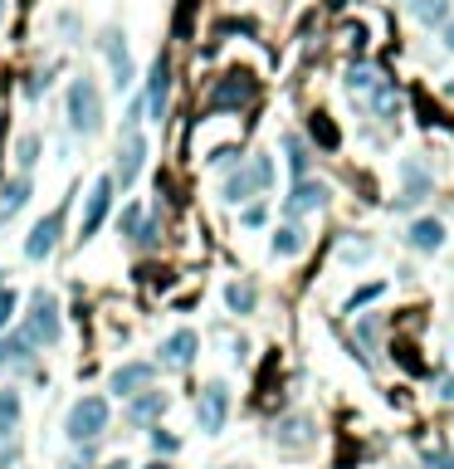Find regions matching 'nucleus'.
I'll use <instances>...</instances> for the list:
<instances>
[{
  "instance_id": "nucleus-1",
  "label": "nucleus",
  "mask_w": 454,
  "mask_h": 469,
  "mask_svg": "<svg viewBox=\"0 0 454 469\" xmlns=\"http://www.w3.org/2000/svg\"><path fill=\"white\" fill-rule=\"evenodd\" d=\"M108 421H112V410H108L103 396H79L64 416V435L74 440V445H93V440H103Z\"/></svg>"
},
{
  "instance_id": "nucleus-2",
  "label": "nucleus",
  "mask_w": 454,
  "mask_h": 469,
  "mask_svg": "<svg viewBox=\"0 0 454 469\" xmlns=\"http://www.w3.org/2000/svg\"><path fill=\"white\" fill-rule=\"evenodd\" d=\"M64 108H69V127H74L79 137H93L98 127H103V98H98V83H93L89 74L69 83Z\"/></svg>"
},
{
  "instance_id": "nucleus-3",
  "label": "nucleus",
  "mask_w": 454,
  "mask_h": 469,
  "mask_svg": "<svg viewBox=\"0 0 454 469\" xmlns=\"http://www.w3.org/2000/svg\"><path fill=\"white\" fill-rule=\"evenodd\" d=\"M25 337H30L35 347H54L64 333V318H59V298H54L49 289H35L30 293V313H25Z\"/></svg>"
},
{
  "instance_id": "nucleus-4",
  "label": "nucleus",
  "mask_w": 454,
  "mask_h": 469,
  "mask_svg": "<svg viewBox=\"0 0 454 469\" xmlns=\"http://www.w3.org/2000/svg\"><path fill=\"white\" fill-rule=\"evenodd\" d=\"M254 93H259L254 74L235 69V74H225L216 89H210V108H216V112H239V108H249V103H254Z\"/></svg>"
},
{
  "instance_id": "nucleus-5",
  "label": "nucleus",
  "mask_w": 454,
  "mask_h": 469,
  "mask_svg": "<svg viewBox=\"0 0 454 469\" xmlns=\"http://www.w3.org/2000/svg\"><path fill=\"white\" fill-rule=\"evenodd\" d=\"M195 421H201L206 435H220L225 431V421H230V387H225V381L201 387V396H195Z\"/></svg>"
},
{
  "instance_id": "nucleus-6",
  "label": "nucleus",
  "mask_w": 454,
  "mask_h": 469,
  "mask_svg": "<svg viewBox=\"0 0 454 469\" xmlns=\"http://www.w3.org/2000/svg\"><path fill=\"white\" fill-rule=\"evenodd\" d=\"M64 210H69V206H54L45 220H35L30 240H25V260H30V264H45L49 254L59 250V235H64Z\"/></svg>"
},
{
  "instance_id": "nucleus-7",
  "label": "nucleus",
  "mask_w": 454,
  "mask_h": 469,
  "mask_svg": "<svg viewBox=\"0 0 454 469\" xmlns=\"http://www.w3.org/2000/svg\"><path fill=\"white\" fill-rule=\"evenodd\" d=\"M108 210H112V176H98L93 191H89V206H83V220H79V245H89V240L103 230Z\"/></svg>"
},
{
  "instance_id": "nucleus-8",
  "label": "nucleus",
  "mask_w": 454,
  "mask_h": 469,
  "mask_svg": "<svg viewBox=\"0 0 454 469\" xmlns=\"http://www.w3.org/2000/svg\"><path fill=\"white\" fill-rule=\"evenodd\" d=\"M98 49L108 54V64H112V89H132L137 83V69H132V54H127V35L122 30H103V39H98Z\"/></svg>"
},
{
  "instance_id": "nucleus-9",
  "label": "nucleus",
  "mask_w": 454,
  "mask_h": 469,
  "mask_svg": "<svg viewBox=\"0 0 454 469\" xmlns=\"http://www.w3.org/2000/svg\"><path fill=\"white\" fill-rule=\"evenodd\" d=\"M142 103H147V118H152V123L166 118V103H172V59H166V54H157V59H152L147 98H142Z\"/></svg>"
},
{
  "instance_id": "nucleus-10",
  "label": "nucleus",
  "mask_w": 454,
  "mask_h": 469,
  "mask_svg": "<svg viewBox=\"0 0 454 469\" xmlns=\"http://www.w3.org/2000/svg\"><path fill=\"white\" fill-rule=\"evenodd\" d=\"M142 162H147V137L142 133H127L122 137V147H118V166H112V187H132L137 172H142Z\"/></svg>"
},
{
  "instance_id": "nucleus-11",
  "label": "nucleus",
  "mask_w": 454,
  "mask_h": 469,
  "mask_svg": "<svg viewBox=\"0 0 454 469\" xmlns=\"http://www.w3.org/2000/svg\"><path fill=\"white\" fill-rule=\"evenodd\" d=\"M152 377H157V367H152V362H122L118 372H112L108 391L118 396V401H132L137 391H147V387H152Z\"/></svg>"
},
{
  "instance_id": "nucleus-12",
  "label": "nucleus",
  "mask_w": 454,
  "mask_h": 469,
  "mask_svg": "<svg viewBox=\"0 0 454 469\" xmlns=\"http://www.w3.org/2000/svg\"><path fill=\"white\" fill-rule=\"evenodd\" d=\"M328 187H322V181H293V196H289V201H283V210H289V216L293 220H303V216H313V210H322V206H328Z\"/></svg>"
},
{
  "instance_id": "nucleus-13",
  "label": "nucleus",
  "mask_w": 454,
  "mask_h": 469,
  "mask_svg": "<svg viewBox=\"0 0 454 469\" xmlns=\"http://www.w3.org/2000/svg\"><path fill=\"white\" fill-rule=\"evenodd\" d=\"M35 343L25 333H0V372H30L35 367Z\"/></svg>"
},
{
  "instance_id": "nucleus-14",
  "label": "nucleus",
  "mask_w": 454,
  "mask_h": 469,
  "mask_svg": "<svg viewBox=\"0 0 454 469\" xmlns=\"http://www.w3.org/2000/svg\"><path fill=\"white\" fill-rule=\"evenodd\" d=\"M172 406V396L166 391H157V387H147V391H137L132 401H127V425H152V421H162V410Z\"/></svg>"
},
{
  "instance_id": "nucleus-15",
  "label": "nucleus",
  "mask_w": 454,
  "mask_h": 469,
  "mask_svg": "<svg viewBox=\"0 0 454 469\" xmlns=\"http://www.w3.org/2000/svg\"><path fill=\"white\" fill-rule=\"evenodd\" d=\"M195 352H201V337H195L191 328H176V333L162 343V362L181 372V367H191V362H195Z\"/></svg>"
},
{
  "instance_id": "nucleus-16",
  "label": "nucleus",
  "mask_w": 454,
  "mask_h": 469,
  "mask_svg": "<svg viewBox=\"0 0 454 469\" xmlns=\"http://www.w3.org/2000/svg\"><path fill=\"white\" fill-rule=\"evenodd\" d=\"M410 250H420V254H435L439 245H445V220H435V216H420V220H410Z\"/></svg>"
},
{
  "instance_id": "nucleus-17",
  "label": "nucleus",
  "mask_w": 454,
  "mask_h": 469,
  "mask_svg": "<svg viewBox=\"0 0 454 469\" xmlns=\"http://www.w3.org/2000/svg\"><path fill=\"white\" fill-rule=\"evenodd\" d=\"M30 176H10V181H0V220H16L25 206H30Z\"/></svg>"
},
{
  "instance_id": "nucleus-18",
  "label": "nucleus",
  "mask_w": 454,
  "mask_h": 469,
  "mask_svg": "<svg viewBox=\"0 0 454 469\" xmlns=\"http://www.w3.org/2000/svg\"><path fill=\"white\" fill-rule=\"evenodd\" d=\"M254 191H259V181H254L249 166H239V172H235V176H225V187H220V196H225L230 206H245Z\"/></svg>"
},
{
  "instance_id": "nucleus-19",
  "label": "nucleus",
  "mask_w": 454,
  "mask_h": 469,
  "mask_svg": "<svg viewBox=\"0 0 454 469\" xmlns=\"http://www.w3.org/2000/svg\"><path fill=\"white\" fill-rule=\"evenodd\" d=\"M279 445L283 450H293V445H308V440H313V421H308V416H289V421H283L279 425Z\"/></svg>"
},
{
  "instance_id": "nucleus-20",
  "label": "nucleus",
  "mask_w": 454,
  "mask_h": 469,
  "mask_svg": "<svg viewBox=\"0 0 454 469\" xmlns=\"http://www.w3.org/2000/svg\"><path fill=\"white\" fill-rule=\"evenodd\" d=\"M303 245H308L303 225H279V230H274V254H279V260H293V254H303Z\"/></svg>"
},
{
  "instance_id": "nucleus-21",
  "label": "nucleus",
  "mask_w": 454,
  "mask_h": 469,
  "mask_svg": "<svg viewBox=\"0 0 454 469\" xmlns=\"http://www.w3.org/2000/svg\"><path fill=\"white\" fill-rule=\"evenodd\" d=\"M20 410H25L20 391H16V387H0V440H5V435L20 425Z\"/></svg>"
},
{
  "instance_id": "nucleus-22",
  "label": "nucleus",
  "mask_w": 454,
  "mask_h": 469,
  "mask_svg": "<svg viewBox=\"0 0 454 469\" xmlns=\"http://www.w3.org/2000/svg\"><path fill=\"white\" fill-rule=\"evenodd\" d=\"M283 152H289V172H293V181H303V176H308V162H313V156H308V142L298 137V133H289V137H283Z\"/></svg>"
},
{
  "instance_id": "nucleus-23",
  "label": "nucleus",
  "mask_w": 454,
  "mask_h": 469,
  "mask_svg": "<svg viewBox=\"0 0 454 469\" xmlns=\"http://www.w3.org/2000/svg\"><path fill=\"white\" fill-rule=\"evenodd\" d=\"M308 133H313V142H318V147H337V142H343V133H337V127H333V118H328V112H313V118H308Z\"/></svg>"
},
{
  "instance_id": "nucleus-24",
  "label": "nucleus",
  "mask_w": 454,
  "mask_h": 469,
  "mask_svg": "<svg viewBox=\"0 0 454 469\" xmlns=\"http://www.w3.org/2000/svg\"><path fill=\"white\" fill-rule=\"evenodd\" d=\"M406 196L410 201H425V196H430V172H425L420 162H406Z\"/></svg>"
},
{
  "instance_id": "nucleus-25",
  "label": "nucleus",
  "mask_w": 454,
  "mask_h": 469,
  "mask_svg": "<svg viewBox=\"0 0 454 469\" xmlns=\"http://www.w3.org/2000/svg\"><path fill=\"white\" fill-rule=\"evenodd\" d=\"M225 304H230V313H254L259 293H254V283H230V289H225Z\"/></svg>"
},
{
  "instance_id": "nucleus-26",
  "label": "nucleus",
  "mask_w": 454,
  "mask_h": 469,
  "mask_svg": "<svg viewBox=\"0 0 454 469\" xmlns=\"http://www.w3.org/2000/svg\"><path fill=\"white\" fill-rule=\"evenodd\" d=\"M410 10H416V20H420V25H445L449 0H410Z\"/></svg>"
},
{
  "instance_id": "nucleus-27",
  "label": "nucleus",
  "mask_w": 454,
  "mask_h": 469,
  "mask_svg": "<svg viewBox=\"0 0 454 469\" xmlns=\"http://www.w3.org/2000/svg\"><path fill=\"white\" fill-rule=\"evenodd\" d=\"M16 162H20V176H30V166L39 162V137H35V133H25V137H20Z\"/></svg>"
},
{
  "instance_id": "nucleus-28",
  "label": "nucleus",
  "mask_w": 454,
  "mask_h": 469,
  "mask_svg": "<svg viewBox=\"0 0 454 469\" xmlns=\"http://www.w3.org/2000/svg\"><path fill=\"white\" fill-rule=\"evenodd\" d=\"M16 313H20V293L5 283V289H0V333H10V323H16Z\"/></svg>"
},
{
  "instance_id": "nucleus-29",
  "label": "nucleus",
  "mask_w": 454,
  "mask_h": 469,
  "mask_svg": "<svg viewBox=\"0 0 454 469\" xmlns=\"http://www.w3.org/2000/svg\"><path fill=\"white\" fill-rule=\"evenodd\" d=\"M142 220H147V210H142V206H127L122 216H118V235H122V240H137Z\"/></svg>"
},
{
  "instance_id": "nucleus-30",
  "label": "nucleus",
  "mask_w": 454,
  "mask_h": 469,
  "mask_svg": "<svg viewBox=\"0 0 454 469\" xmlns=\"http://www.w3.org/2000/svg\"><path fill=\"white\" fill-rule=\"evenodd\" d=\"M157 240H162V220L147 210V220H142V230H137V240H132V245H137V250H152Z\"/></svg>"
},
{
  "instance_id": "nucleus-31",
  "label": "nucleus",
  "mask_w": 454,
  "mask_h": 469,
  "mask_svg": "<svg viewBox=\"0 0 454 469\" xmlns=\"http://www.w3.org/2000/svg\"><path fill=\"white\" fill-rule=\"evenodd\" d=\"M372 83H381V69H372V64H357L347 74V89H372Z\"/></svg>"
},
{
  "instance_id": "nucleus-32",
  "label": "nucleus",
  "mask_w": 454,
  "mask_h": 469,
  "mask_svg": "<svg viewBox=\"0 0 454 469\" xmlns=\"http://www.w3.org/2000/svg\"><path fill=\"white\" fill-rule=\"evenodd\" d=\"M152 450H157V460H162V454H176L181 450V440L172 431H162V425H152Z\"/></svg>"
},
{
  "instance_id": "nucleus-33",
  "label": "nucleus",
  "mask_w": 454,
  "mask_h": 469,
  "mask_svg": "<svg viewBox=\"0 0 454 469\" xmlns=\"http://www.w3.org/2000/svg\"><path fill=\"white\" fill-rule=\"evenodd\" d=\"M249 172H254V181H259V191H269V187H274V162H269L264 152L249 162Z\"/></svg>"
},
{
  "instance_id": "nucleus-34",
  "label": "nucleus",
  "mask_w": 454,
  "mask_h": 469,
  "mask_svg": "<svg viewBox=\"0 0 454 469\" xmlns=\"http://www.w3.org/2000/svg\"><path fill=\"white\" fill-rule=\"evenodd\" d=\"M381 293H386V283H362V289L347 298V308H362V304H372V298H381Z\"/></svg>"
},
{
  "instance_id": "nucleus-35",
  "label": "nucleus",
  "mask_w": 454,
  "mask_h": 469,
  "mask_svg": "<svg viewBox=\"0 0 454 469\" xmlns=\"http://www.w3.org/2000/svg\"><path fill=\"white\" fill-rule=\"evenodd\" d=\"M195 5H201V0H181V10H176V35H191V16H195Z\"/></svg>"
},
{
  "instance_id": "nucleus-36",
  "label": "nucleus",
  "mask_w": 454,
  "mask_h": 469,
  "mask_svg": "<svg viewBox=\"0 0 454 469\" xmlns=\"http://www.w3.org/2000/svg\"><path fill=\"white\" fill-rule=\"evenodd\" d=\"M425 469H454V454H445V450H425Z\"/></svg>"
},
{
  "instance_id": "nucleus-37",
  "label": "nucleus",
  "mask_w": 454,
  "mask_h": 469,
  "mask_svg": "<svg viewBox=\"0 0 454 469\" xmlns=\"http://www.w3.org/2000/svg\"><path fill=\"white\" fill-rule=\"evenodd\" d=\"M59 469H93V445H83V454H69Z\"/></svg>"
},
{
  "instance_id": "nucleus-38",
  "label": "nucleus",
  "mask_w": 454,
  "mask_h": 469,
  "mask_svg": "<svg viewBox=\"0 0 454 469\" xmlns=\"http://www.w3.org/2000/svg\"><path fill=\"white\" fill-rule=\"evenodd\" d=\"M264 220H269V210H264V206H245V225H249V230H259Z\"/></svg>"
},
{
  "instance_id": "nucleus-39",
  "label": "nucleus",
  "mask_w": 454,
  "mask_h": 469,
  "mask_svg": "<svg viewBox=\"0 0 454 469\" xmlns=\"http://www.w3.org/2000/svg\"><path fill=\"white\" fill-rule=\"evenodd\" d=\"M362 254H366L362 240H347V245H343V260H362Z\"/></svg>"
},
{
  "instance_id": "nucleus-40",
  "label": "nucleus",
  "mask_w": 454,
  "mask_h": 469,
  "mask_svg": "<svg viewBox=\"0 0 454 469\" xmlns=\"http://www.w3.org/2000/svg\"><path fill=\"white\" fill-rule=\"evenodd\" d=\"M439 396H445V401H454V377H445V381H439Z\"/></svg>"
},
{
  "instance_id": "nucleus-41",
  "label": "nucleus",
  "mask_w": 454,
  "mask_h": 469,
  "mask_svg": "<svg viewBox=\"0 0 454 469\" xmlns=\"http://www.w3.org/2000/svg\"><path fill=\"white\" fill-rule=\"evenodd\" d=\"M445 49H449V54H454V20H449V25H445Z\"/></svg>"
},
{
  "instance_id": "nucleus-42",
  "label": "nucleus",
  "mask_w": 454,
  "mask_h": 469,
  "mask_svg": "<svg viewBox=\"0 0 454 469\" xmlns=\"http://www.w3.org/2000/svg\"><path fill=\"white\" fill-rule=\"evenodd\" d=\"M103 469H132V464H127V460H108Z\"/></svg>"
},
{
  "instance_id": "nucleus-43",
  "label": "nucleus",
  "mask_w": 454,
  "mask_h": 469,
  "mask_svg": "<svg viewBox=\"0 0 454 469\" xmlns=\"http://www.w3.org/2000/svg\"><path fill=\"white\" fill-rule=\"evenodd\" d=\"M142 469H172V464H166V460H152V464H142Z\"/></svg>"
},
{
  "instance_id": "nucleus-44",
  "label": "nucleus",
  "mask_w": 454,
  "mask_h": 469,
  "mask_svg": "<svg viewBox=\"0 0 454 469\" xmlns=\"http://www.w3.org/2000/svg\"><path fill=\"white\" fill-rule=\"evenodd\" d=\"M0 20H5V0H0Z\"/></svg>"
}]
</instances>
